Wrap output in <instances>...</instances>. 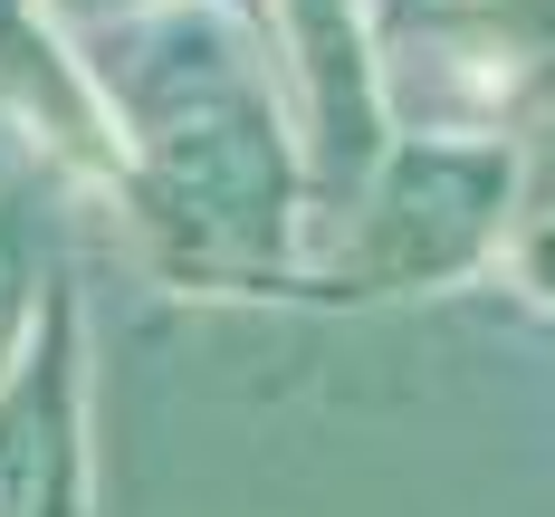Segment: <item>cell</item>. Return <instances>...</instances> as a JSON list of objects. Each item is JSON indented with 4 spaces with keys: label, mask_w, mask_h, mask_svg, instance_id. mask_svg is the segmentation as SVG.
Listing matches in <instances>:
<instances>
[{
    "label": "cell",
    "mask_w": 555,
    "mask_h": 517,
    "mask_svg": "<svg viewBox=\"0 0 555 517\" xmlns=\"http://www.w3.org/2000/svg\"><path fill=\"white\" fill-rule=\"evenodd\" d=\"M57 508H67V412H57V384H29L0 412V517Z\"/></svg>",
    "instance_id": "cell-1"
}]
</instances>
